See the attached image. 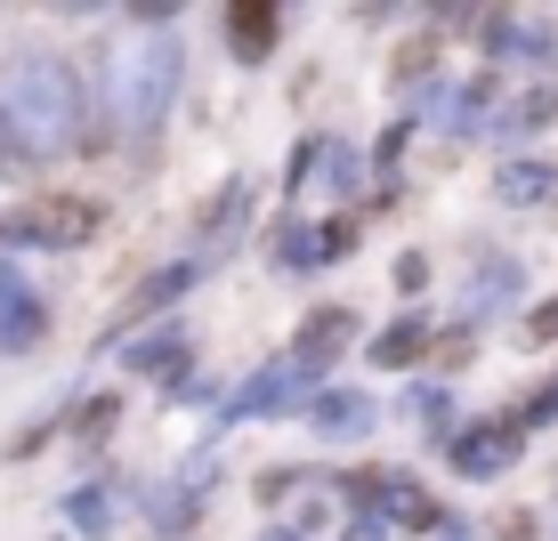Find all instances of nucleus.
<instances>
[{"label":"nucleus","mask_w":558,"mask_h":541,"mask_svg":"<svg viewBox=\"0 0 558 541\" xmlns=\"http://www.w3.org/2000/svg\"><path fill=\"white\" fill-rule=\"evenodd\" d=\"M179 356H186L179 340H146V347H138V364H146V372H170V364H179Z\"/></svg>","instance_id":"obj_13"},{"label":"nucleus","mask_w":558,"mask_h":541,"mask_svg":"<svg viewBox=\"0 0 558 541\" xmlns=\"http://www.w3.org/2000/svg\"><path fill=\"white\" fill-rule=\"evenodd\" d=\"M534 340H558V299H550V307H534Z\"/></svg>","instance_id":"obj_15"},{"label":"nucleus","mask_w":558,"mask_h":541,"mask_svg":"<svg viewBox=\"0 0 558 541\" xmlns=\"http://www.w3.org/2000/svg\"><path fill=\"white\" fill-rule=\"evenodd\" d=\"M33 323H41V316H33L25 283H16V275H0V340H33Z\"/></svg>","instance_id":"obj_9"},{"label":"nucleus","mask_w":558,"mask_h":541,"mask_svg":"<svg viewBox=\"0 0 558 541\" xmlns=\"http://www.w3.org/2000/svg\"><path fill=\"white\" fill-rule=\"evenodd\" d=\"M130 9H138V16H146V25H162V16H179V9H186V0H130Z\"/></svg>","instance_id":"obj_14"},{"label":"nucleus","mask_w":558,"mask_h":541,"mask_svg":"<svg viewBox=\"0 0 558 541\" xmlns=\"http://www.w3.org/2000/svg\"><path fill=\"white\" fill-rule=\"evenodd\" d=\"M349 332H356V323L340 316V307H324V316H316V323L300 332V372H307V364H324V347H340Z\"/></svg>","instance_id":"obj_8"},{"label":"nucleus","mask_w":558,"mask_h":541,"mask_svg":"<svg viewBox=\"0 0 558 541\" xmlns=\"http://www.w3.org/2000/svg\"><path fill=\"white\" fill-rule=\"evenodd\" d=\"M292 380H300V364H283V372H259V380H252V389H243V396H235V413H267V404H276L283 389H292Z\"/></svg>","instance_id":"obj_11"},{"label":"nucleus","mask_w":558,"mask_h":541,"mask_svg":"<svg viewBox=\"0 0 558 541\" xmlns=\"http://www.w3.org/2000/svg\"><path fill=\"white\" fill-rule=\"evenodd\" d=\"M276 9L283 0H227V49H235L243 65H259V57L276 49Z\"/></svg>","instance_id":"obj_4"},{"label":"nucleus","mask_w":558,"mask_h":541,"mask_svg":"<svg viewBox=\"0 0 558 541\" xmlns=\"http://www.w3.org/2000/svg\"><path fill=\"white\" fill-rule=\"evenodd\" d=\"M170 89H179V41H170V33H146V41L122 57V82H113L122 122L130 130H154V113L170 106Z\"/></svg>","instance_id":"obj_2"},{"label":"nucleus","mask_w":558,"mask_h":541,"mask_svg":"<svg viewBox=\"0 0 558 541\" xmlns=\"http://www.w3.org/2000/svg\"><path fill=\"white\" fill-rule=\"evenodd\" d=\"M421 347H429V332H421V323H397V332L373 340V364H413Z\"/></svg>","instance_id":"obj_10"},{"label":"nucleus","mask_w":558,"mask_h":541,"mask_svg":"<svg viewBox=\"0 0 558 541\" xmlns=\"http://www.w3.org/2000/svg\"><path fill=\"white\" fill-rule=\"evenodd\" d=\"M307 420H316L324 437H356L364 420H373V404H364V396H340V389H332V396H316V404H307Z\"/></svg>","instance_id":"obj_7"},{"label":"nucleus","mask_w":558,"mask_h":541,"mask_svg":"<svg viewBox=\"0 0 558 541\" xmlns=\"http://www.w3.org/2000/svg\"><path fill=\"white\" fill-rule=\"evenodd\" d=\"M73 122H82V89H73L65 65L25 57V65L0 73V153H9V162H25V153H57L73 138ZM9 162H0V170H9Z\"/></svg>","instance_id":"obj_1"},{"label":"nucleus","mask_w":558,"mask_h":541,"mask_svg":"<svg viewBox=\"0 0 558 541\" xmlns=\"http://www.w3.org/2000/svg\"><path fill=\"white\" fill-rule=\"evenodd\" d=\"M518 453V429L510 420H486V429H470V437H453V460L470 477H486V469H502V460Z\"/></svg>","instance_id":"obj_6"},{"label":"nucleus","mask_w":558,"mask_h":541,"mask_svg":"<svg viewBox=\"0 0 558 541\" xmlns=\"http://www.w3.org/2000/svg\"><path fill=\"white\" fill-rule=\"evenodd\" d=\"M364 501H380V509L397 517V526H437V501L413 485V477H356Z\"/></svg>","instance_id":"obj_5"},{"label":"nucleus","mask_w":558,"mask_h":541,"mask_svg":"<svg viewBox=\"0 0 558 541\" xmlns=\"http://www.w3.org/2000/svg\"><path fill=\"white\" fill-rule=\"evenodd\" d=\"M89 235H98V202L82 195H49L16 219H0V243H89Z\"/></svg>","instance_id":"obj_3"},{"label":"nucleus","mask_w":558,"mask_h":541,"mask_svg":"<svg viewBox=\"0 0 558 541\" xmlns=\"http://www.w3.org/2000/svg\"><path fill=\"white\" fill-rule=\"evenodd\" d=\"M543 186H550V179H543V170H534V162L502 170V195H510V202H534V195H543Z\"/></svg>","instance_id":"obj_12"},{"label":"nucleus","mask_w":558,"mask_h":541,"mask_svg":"<svg viewBox=\"0 0 558 541\" xmlns=\"http://www.w3.org/2000/svg\"><path fill=\"white\" fill-rule=\"evenodd\" d=\"M49 9H106V0H49Z\"/></svg>","instance_id":"obj_16"}]
</instances>
